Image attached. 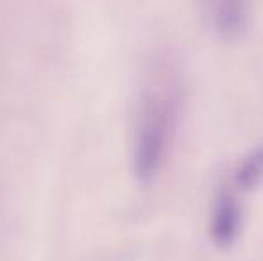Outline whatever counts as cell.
<instances>
[{
	"label": "cell",
	"mask_w": 263,
	"mask_h": 261,
	"mask_svg": "<svg viewBox=\"0 0 263 261\" xmlns=\"http://www.w3.org/2000/svg\"><path fill=\"white\" fill-rule=\"evenodd\" d=\"M243 227V208L238 200V192L231 188H220L211 206L210 213V238L217 247L228 249L236 244Z\"/></svg>",
	"instance_id": "obj_3"
},
{
	"label": "cell",
	"mask_w": 263,
	"mask_h": 261,
	"mask_svg": "<svg viewBox=\"0 0 263 261\" xmlns=\"http://www.w3.org/2000/svg\"><path fill=\"white\" fill-rule=\"evenodd\" d=\"M208 29L220 42L235 43L246 36L253 18L251 0H201Z\"/></svg>",
	"instance_id": "obj_2"
},
{
	"label": "cell",
	"mask_w": 263,
	"mask_h": 261,
	"mask_svg": "<svg viewBox=\"0 0 263 261\" xmlns=\"http://www.w3.org/2000/svg\"><path fill=\"white\" fill-rule=\"evenodd\" d=\"M181 90L176 79L163 75L143 90L135 120L133 172L140 183H151L172 152L181 120Z\"/></svg>",
	"instance_id": "obj_1"
},
{
	"label": "cell",
	"mask_w": 263,
	"mask_h": 261,
	"mask_svg": "<svg viewBox=\"0 0 263 261\" xmlns=\"http://www.w3.org/2000/svg\"><path fill=\"white\" fill-rule=\"evenodd\" d=\"M263 183V145L253 149L240 159L233 172V188L236 192H253Z\"/></svg>",
	"instance_id": "obj_4"
}]
</instances>
